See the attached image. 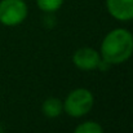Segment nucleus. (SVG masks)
Masks as SVG:
<instances>
[{
    "instance_id": "f257e3e1",
    "label": "nucleus",
    "mask_w": 133,
    "mask_h": 133,
    "mask_svg": "<svg viewBox=\"0 0 133 133\" xmlns=\"http://www.w3.org/2000/svg\"><path fill=\"white\" fill-rule=\"evenodd\" d=\"M133 54V35L125 29H115L106 34L101 44V58L110 65L127 62Z\"/></svg>"
},
{
    "instance_id": "f03ea898",
    "label": "nucleus",
    "mask_w": 133,
    "mask_h": 133,
    "mask_svg": "<svg viewBox=\"0 0 133 133\" xmlns=\"http://www.w3.org/2000/svg\"><path fill=\"white\" fill-rule=\"evenodd\" d=\"M63 112L72 118H82L87 115L94 105V97L87 88H76L71 90L65 98Z\"/></svg>"
},
{
    "instance_id": "7ed1b4c3",
    "label": "nucleus",
    "mask_w": 133,
    "mask_h": 133,
    "mask_svg": "<svg viewBox=\"0 0 133 133\" xmlns=\"http://www.w3.org/2000/svg\"><path fill=\"white\" fill-rule=\"evenodd\" d=\"M29 9L25 0H0V23L6 27L21 25L27 17Z\"/></svg>"
},
{
    "instance_id": "20e7f679",
    "label": "nucleus",
    "mask_w": 133,
    "mask_h": 133,
    "mask_svg": "<svg viewBox=\"0 0 133 133\" xmlns=\"http://www.w3.org/2000/svg\"><path fill=\"white\" fill-rule=\"evenodd\" d=\"M101 54L98 50L90 46H83L72 54V63L82 71H93L98 67L101 61Z\"/></svg>"
},
{
    "instance_id": "39448f33",
    "label": "nucleus",
    "mask_w": 133,
    "mask_h": 133,
    "mask_svg": "<svg viewBox=\"0 0 133 133\" xmlns=\"http://www.w3.org/2000/svg\"><path fill=\"white\" fill-rule=\"evenodd\" d=\"M106 8L116 21L127 22L133 19V0H106Z\"/></svg>"
},
{
    "instance_id": "423d86ee",
    "label": "nucleus",
    "mask_w": 133,
    "mask_h": 133,
    "mask_svg": "<svg viewBox=\"0 0 133 133\" xmlns=\"http://www.w3.org/2000/svg\"><path fill=\"white\" fill-rule=\"evenodd\" d=\"M42 112L49 119L58 118L63 112V103L57 97H48L42 105Z\"/></svg>"
},
{
    "instance_id": "0eeeda50",
    "label": "nucleus",
    "mask_w": 133,
    "mask_h": 133,
    "mask_svg": "<svg viewBox=\"0 0 133 133\" xmlns=\"http://www.w3.org/2000/svg\"><path fill=\"white\" fill-rule=\"evenodd\" d=\"M36 4L39 9L45 13H54L62 6L63 0H36Z\"/></svg>"
},
{
    "instance_id": "6e6552de",
    "label": "nucleus",
    "mask_w": 133,
    "mask_h": 133,
    "mask_svg": "<svg viewBox=\"0 0 133 133\" xmlns=\"http://www.w3.org/2000/svg\"><path fill=\"white\" fill-rule=\"evenodd\" d=\"M74 133H103L102 127L97 123V122H84L82 124H79Z\"/></svg>"
},
{
    "instance_id": "1a4fd4ad",
    "label": "nucleus",
    "mask_w": 133,
    "mask_h": 133,
    "mask_svg": "<svg viewBox=\"0 0 133 133\" xmlns=\"http://www.w3.org/2000/svg\"><path fill=\"white\" fill-rule=\"evenodd\" d=\"M49 16H45L44 19H43V23L46 29H52L56 23V19H54V16H50V13H48Z\"/></svg>"
},
{
    "instance_id": "9d476101",
    "label": "nucleus",
    "mask_w": 133,
    "mask_h": 133,
    "mask_svg": "<svg viewBox=\"0 0 133 133\" xmlns=\"http://www.w3.org/2000/svg\"><path fill=\"white\" fill-rule=\"evenodd\" d=\"M0 133H4V131H3V128H1V125H0Z\"/></svg>"
}]
</instances>
